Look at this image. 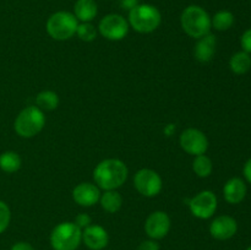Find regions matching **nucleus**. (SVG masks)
<instances>
[{
	"label": "nucleus",
	"mask_w": 251,
	"mask_h": 250,
	"mask_svg": "<svg viewBox=\"0 0 251 250\" xmlns=\"http://www.w3.org/2000/svg\"><path fill=\"white\" fill-rule=\"evenodd\" d=\"M127 174L129 169L122 159L107 158L96 166L93 180L102 190H118L126 181Z\"/></svg>",
	"instance_id": "nucleus-1"
},
{
	"label": "nucleus",
	"mask_w": 251,
	"mask_h": 250,
	"mask_svg": "<svg viewBox=\"0 0 251 250\" xmlns=\"http://www.w3.org/2000/svg\"><path fill=\"white\" fill-rule=\"evenodd\" d=\"M180 25L183 31L195 39L208 34L212 28L211 16L199 5H189L183 10L180 15Z\"/></svg>",
	"instance_id": "nucleus-2"
},
{
	"label": "nucleus",
	"mask_w": 251,
	"mask_h": 250,
	"mask_svg": "<svg viewBox=\"0 0 251 250\" xmlns=\"http://www.w3.org/2000/svg\"><path fill=\"white\" fill-rule=\"evenodd\" d=\"M129 26L139 33H152L162 22L161 11L151 4H139L129 11Z\"/></svg>",
	"instance_id": "nucleus-3"
},
{
	"label": "nucleus",
	"mask_w": 251,
	"mask_h": 250,
	"mask_svg": "<svg viewBox=\"0 0 251 250\" xmlns=\"http://www.w3.org/2000/svg\"><path fill=\"white\" fill-rule=\"evenodd\" d=\"M46 125V115L37 105H28L24 108L16 117L14 129L19 136L31 139L38 135Z\"/></svg>",
	"instance_id": "nucleus-4"
},
{
	"label": "nucleus",
	"mask_w": 251,
	"mask_h": 250,
	"mask_svg": "<svg viewBox=\"0 0 251 250\" xmlns=\"http://www.w3.org/2000/svg\"><path fill=\"white\" fill-rule=\"evenodd\" d=\"M78 21L73 12L56 11L47 20L46 28L55 41H68L76 34Z\"/></svg>",
	"instance_id": "nucleus-5"
},
{
	"label": "nucleus",
	"mask_w": 251,
	"mask_h": 250,
	"mask_svg": "<svg viewBox=\"0 0 251 250\" xmlns=\"http://www.w3.org/2000/svg\"><path fill=\"white\" fill-rule=\"evenodd\" d=\"M82 242V229L74 222H61L50 233L54 250H76Z\"/></svg>",
	"instance_id": "nucleus-6"
},
{
	"label": "nucleus",
	"mask_w": 251,
	"mask_h": 250,
	"mask_svg": "<svg viewBox=\"0 0 251 250\" xmlns=\"http://www.w3.org/2000/svg\"><path fill=\"white\" fill-rule=\"evenodd\" d=\"M129 22L119 14H108L98 24V33L109 41H122L129 33Z\"/></svg>",
	"instance_id": "nucleus-7"
},
{
	"label": "nucleus",
	"mask_w": 251,
	"mask_h": 250,
	"mask_svg": "<svg viewBox=\"0 0 251 250\" xmlns=\"http://www.w3.org/2000/svg\"><path fill=\"white\" fill-rule=\"evenodd\" d=\"M134 186L137 193L145 198H154L163 188L161 175L156 171L150 168H142L136 172L134 176Z\"/></svg>",
	"instance_id": "nucleus-8"
},
{
	"label": "nucleus",
	"mask_w": 251,
	"mask_h": 250,
	"mask_svg": "<svg viewBox=\"0 0 251 250\" xmlns=\"http://www.w3.org/2000/svg\"><path fill=\"white\" fill-rule=\"evenodd\" d=\"M217 196L211 190L200 191L189 201L191 215L199 220H208L212 217L217 210Z\"/></svg>",
	"instance_id": "nucleus-9"
},
{
	"label": "nucleus",
	"mask_w": 251,
	"mask_h": 250,
	"mask_svg": "<svg viewBox=\"0 0 251 250\" xmlns=\"http://www.w3.org/2000/svg\"><path fill=\"white\" fill-rule=\"evenodd\" d=\"M180 147L191 156L205 154L208 150V139L205 132L195 127H188L179 137Z\"/></svg>",
	"instance_id": "nucleus-10"
},
{
	"label": "nucleus",
	"mask_w": 251,
	"mask_h": 250,
	"mask_svg": "<svg viewBox=\"0 0 251 250\" xmlns=\"http://www.w3.org/2000/svg\"><path fill=\"white\" fill-rule=\"evenodd\" d=\"M169 230H171V217L164 211H154L146 218L145 232L150 239H163L164 237H167Z\"/></svg>",
	"instance_id": "nucleus-11"
},
{
	"label": "nucleus",
	"mask_w": 251,
	"mask_h": 250,
	"mask_svg": "<svg viewBox=\"0 0 251 250\" xmlns=\"http://www.w3.org/2000/svg\"><path fill=\"white\" fill-rule=\"evenodd\" d=\"M238 232V222L232 216L222 215L213 218L210 225V234L217 240H228Z\"/></svg>",
	"instance_id": "nucleus-12"
},
{
	"label": "nucleus",
	"mask_w": 251,
	"mask_h": 250,
	"mask_svg": "<svg viewBox=\"0 0 251 250\" xmlns=\"http://www.w3.org/2000/svg\"><path fill=\"white\" fill-rule=\"evenodd\" d=\"M100 189L96 184L83 181L77 184L73 190V199L77 205L82 207H91L100 202Z\"/></svg>",
	"instance_id": "nucleus-13"
},
{
	"label": "nucleus",
	"mask_w": 251,
	"mask_h": 250,
	"mask_svg": "<svg viewBox=\"0 0 251 250\" xmlns=\"http://www.w3.org/2000/svg\"><path fill=\"white\" fill-rule=\"evenodd\" d=\"M82 242L90 250H103L109 243V235L102 225H91L82 229Z\"/></svg>",
	"instance_id": "nucleus-14"
},
{
	"label": "nucleus",
	"mask_w": 251,
	"mask_h": 250,
	"mask_svg": "<svg viewBox=\"0 0 251 250\" xmlns=\"http://www.w3.org/2000/svg\"><path fill=\"white\" fill-rule=\"evenodd\" d=\"M247 184L242 178H230L229 180L226 181L225 186H223V196L225 200L230 205H238L242 202L247 196Z\"/></svg>",
	"instance_id": "nucleus-15"
},
{
	"label": "nucleus",
	"mask_w": 251,
	"mask_h": 250,
	"mask_svg": "<svg viewBox=\"0 0 251 250\" xmlns=\"http://www.w3.org/2000/svg\"><path fill=\"white\" fill-rule=\"evenodd\" d=\"M217 47V38L215 34L208 33L198 39L194 48V56L200 63H208L213 59Z\"/></svg>",
	"instance_id": "nucleus-16"
},
{
	"label": "nucleus",
	"mask_w": 251,
	"mask_h": 250,
	"mask_svg": "<svg viewBox=\"0 0 251 250\" xmlns=\"http://www.w3.org/2000/svg\"><path fill=\"white\" fill-rule=\"evenodd\" d=\"M74 15L78 22H91L98 14V5L95 0H76Z\"/></svg>",
	"instance_id": "nucleus-17"
},
{
	"label": "nucleus",
	"mask_w": 251,
	"mask_h": 250,
	"mask_svg": "<svg viewBox=\"0 0 251 250\" xmlns=\"http://www.w3.org/2000/svg\"><path fill=\"white\" fill-rule=\"evenodd\" d=\"M100 203L105 212L115 213L122 208L123 196L118 193V190H105L100 194Z\"/></svg>",
	"instance_id": "nucleus-18"
},
{
	"label": "nucleus",
	"mask_w": 251,
	"mask_h": 250,
	"mask_svg": "<svg viewBox=\"0 0 251 250\" xmlns=\"http://www.w3.org/2000/svg\"><path fill=\"white\" fill-rule=\"evenodd\" d=\"M229 68L237 75H244L251 69V54L247 51H237L229 59Z\"/></svg>",
	"instance_id": "nucleus-19"
},
{
	"label": "nucleus",
	"mask_w": 251,
	"mask_h": 250,
	"mask_svg": "<svg viewBox=\"0 0 251 250\" xmlns=\"http://www.w3.org/2000/svg\"><path fill=\"white\" fill-rule=\"evenodd\" d=\"M22 159L15 151H5L0 154V169L7 174H12L21 168Z\"/></svg>",
	"instance_id": "nucleus-20"
},
{
	"label": "nucleus",
	"mask_w": 251,
	"mask_h": 250,
	"mask_svg": "<svg viewBox=\"0 0 251 250\" xmlns=\"http://www.w3.org/2000/svg\"><path fill=\"white\" fill-rule=\"evenodd\" d=\"M211 25L216 31H228L234 25V15L229 10H220L211 17Z\"/></svg>",
	"instance_id": "nucleus-21"
},
{
	"label": "nucleus",
	"mask_w": 251,
	"mask_h": 250,
	"mask_svg": "<svg viewBox=\"0 0 251 250\" xmlns=\"http://www.w3.org/2000/svg\"><path fill=\"white\" fill-rule=\"evenodd\" d=\"M36 103L37 107L39 109L47 110V112H50V110H54L58 108L59 105V96L56 95L54 91L50 90H46L42 91L37 95L36 97Z\"/></svg>",
	"instance_id": "nucleus-22"
},
{
	"label": "nucleus",
	"mask_w": 251,
	"mask_h": 250,
	"mask_svg": "<svg viewBox=\"0 0 251 250\" xmlns=\"http://www.w3.org/2000/svg\"><path fill=\"white\" fill-rule=\"evenodd\" d=\"M193 171L199 178H207L211 175L213 171L212 159L206 154H199L195 156L193 161Z\"/></svg>",
	"instance_id": "nucleus-23"
},
{
	"label": "nucleus",
	"mask_w": 251,
	"mask_h": 250,
	"mask_svg": "<svg viewBox=\"0 0 251 250\" xmlns=\"http://www.w3.org/2000/svg\"><path fill=\"white\" fill-rule=\"evenodd\" d=\"M76 34L83 42H93L98 34V29L91 22H78Z\"/></svg>",
	"instance_id": "nucleus-24"
},
{
	"label": "nucleus",
	"mask_w": 251,
	"mask_h": 250,
	"mask_svg": "<svg viewBox=\"0 0 251 250\" xmlns=\"http://www.w3.org/2000/svg\"><path fill=\"white\" fill-rule=\"evenodd\" d=\"M11 221V211L6 202L0 200V234L7 229Z\"/></svg>",
	"instance_id": "nucleus-25"
},
{
	"label": "nucleus",
	"mask_w": 251,
	"mask_h": 250,
	"mask_svg": "<svg viewBox=\"0 0 251 250\" xmlns=\"http://www.w3.org/2000/svg\"><path fill=\"white\" fill-rule=\"evenodd\" d=\"M74 223H75L78 228H81V229H85L86 227L92 225V218H91V216L88 215V213H78L75 217Z\"/></svg>",
	"instance_id": "nucleus-26"
},
{
	"label": "nucleus",
	"mask_w": 251,
	"mask_h": 250,
	"mask_svg": "<svg viewBox=\"0 0 251 250\" xmlns=\"http://www.w3.org/2000/svg\"><path fill=\"white\" fill-rule=\"evenodd\" d=\"M240 44H242L243 50L251 54V27L250 28H248L247 31L242 34V38H240Z\"/></svg>",
	"instance_id": "nucleus-27"
},
{
	"label": "nucleus",
	"mask_w": 251,
	"mask_h": 250,
	"mask_svg": "<svg viewBox=\"0 0 251 250\" xmlns=\"http://www.w3.org/2000/svg\"><path fill=\"white\" fill-rule=\"evenodd\" d=\"M137 250H159V244L157 243V240L147 239L140 243Z\"/></svg>",
	"instance_id": "nucleus-28"
},
{
	"label": "nucleus",
	"mask_w": 251,
	"mask_h": 250,
	"mask_svg": "<svg viewBox=\"0 0 251 250\" xmlns=\"http://www.w3.org/2000/svg\"><path fill=\"white\" fill-rule=\"evenodd\" d=\"M139 4H140L139 0H120V6H122L124 10H127V11L132 10Z\"/></svg>",
	"instance_id": "nucleus-29"
},
{
	"label": "nucleus",
	"mask_w": 251,
	"mask_h": 250,
	"mask_svg": "<svg viewBox=\"0 0 251 250\" xmlns=\"http://www.w3.org/2000/svg\"><path fill=\"white\" fill-rule=\"evenodd\" d=\"M11 250H34V248L27 242H17L12 245Z\"/></svg>",
	"instance_id": "nucleus-30"
},
{
	"label": "nucleus",
	"mask_w": 251,
	"mask_h": 250,
	"mask_svg": "<svg viewBox=\"0 0 251 250\" xmlns=\"http://www.w3.org/2000/svg\"><path fill=\"white\" fill-rule=\"evenodd\" d=\"M243 174H244L245 180L249 184H251V158H249L245 162L244 168H243Z\"/></svg>",
	"instance_id": "nucleus-31"
},
{
	"label": "nucleus",
	"mask_w": 251,
	"mask_h": 250,
	"mask_svg": "<svg viewBox=\"0 0 251 250\" xmlns=\"http://www.w3.org/2000/svg\"><path fill=\"white\" fill-rule=\"evenodd\" d=\"M247 250H251V245H250V247L249 248H248V249Z\"/></svg>",
	"instance_id": "nucleus-32"
}]
</instances>
